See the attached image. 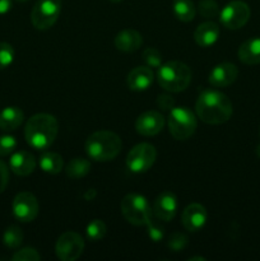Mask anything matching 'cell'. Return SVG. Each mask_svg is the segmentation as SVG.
Returning <instances> with one entry per match:
<instances>
[{
	"instance_id": "cell-1",
	"label": "cell",
	"mask_w": 260,
	"mask_h": 261,
	"mask_svg": "<svg viewBox=\"0 0 260 261\" xmlns=\"http://www.w3.org/2000/svg\"><path fill=\"white\" fill-rule=\"evenodd\" d=\"M198 119L205 124L221 125L228 121L233 114V106L228 97L217 89H204L195 103Z\"/></svg>"
},
{
	"instance_id": "cell-8",
	"label": "cell",
	"mask_w": 260,
	"mask_h": 261,
	"mask_svg": "<svg viewBox=\"0 0 260 261\" xmlns=\"http://www.w3.org/2000/svg\"><path fill=\"white\" fill-rule=\"evenodd\" d=\"M157 150L149 143L137 144L126 155L127 170L134 173H144L154 165Z\"/></svg>"
},
{
	"instance_id": "cell-10",
	"label": "cell",
	"mask_w": 260,
	"mask_h": 261,
	"mask_svg": "<svg viewBox=\"0 0 260 261\" xmlns=\"http://www.w3.org/2000/svg\"><path fill=\"white\" fill-rule=\"evenodd\" d=\"M84 250V239L73 231L64 232L55 245L56 256L63 261H74L78 259Z\"/></svg>"
},
{
	"instance_id": "cell-18",
	"label": "cell",
	"mask_w": 260,
	"mask_h": 261,
	"mask_svg": "<svg viewBox=\"0 0 260 261\" xmlns=\"http://www.w3.org/2000/svg\"><path fill=\"white\" fill-rule=\"evenodd\" d=\"M115 47L122 53H134L143 45V37L138 31L124 30L115 37Z\"/></svg>"
},
{
	"instance_id": "cell-2",
	"label": "cell",
	"mask_w": 260,
	"mask_h": 261,
	"mask_svg": "<svg viewBox=\"0 0 260 261\" xmlns=\"http://www.w3.org/2000/svg\"><path fill=\"white\" fill-rule=\"evenodd\" d=\"M59 133L58 120L50 114H36L28 119L24 127L27 144L36 150H45L55 142Z\"/></svg>"
},
{
	"instance_id": "cell-37",
	"label": "cell",
	"mask_w": 260,
	"mask_h": 261,
	"mask_svg": "<svg viewBox=\"0 0 260 261\" xmlns=\"http://www.w3.org/2000/svg\"><path fill=\"white\" fill-rule=\"evenodd\" d=\"M94 196H96V191H94V189H88L87 193L84 194V199H86V200H93Z\"/></svg>"
},
{
	"instance_id": "cell-32",
	"label": "cell",
	"mask_w": 260,
	"mask_h": 261,
	"mask_svg": "<svg viewBox=\"0 0 260 261\" xmlns=\"http://www.w3.org/2000/svg\"><path fill=\"white\" fill-rule=\"evenodd\" d=\"M186 245H188V237L184 233H180V232H176V233L171 234L167 242L168 249H171L175 252H178L185 249Z\"/></svg>"
},
{
	"instance_id": "cell-35",
	"label": "cell",
	"mask_w": 260,
	"mask_h": 261,
	"mask_svg": "<svg viewBox=\"0 0 260 261\" xmlns=\"http://www.w3.org/2000/svg\"><path fill=\"white\" fill-rule=\"evenodd\" d=\"M9 182V170L3 161H0V194L4 193Z\"/></svg>"
},
{
	"instance_id": "cell-28",
	"label": "cell",
	"mask_w": 260,
	"mask_h": 261,
	"mask_svg": "<svg viewBox=\"0 0 260 261\" xmlns=\"http://www.w3.org/2000/svg\"><path fill=\"white\" fill-rule=\"evenodd\" d=\"M198 12L204 18H214L219 14L218 4L216 0H200L198 4Z\"/></svg>"
},
{
	"instance_id": "cell-3",
	"label": "cell",
	"mask_w": 260,
	"mask_h": 261,
	"mask_svg": "<svg viewBox=\"0 0 260 261\" xmlns=\"http://www.w3.org/2000/svg\"><path fill=\"white\" fill-rule=\"evenodd\" d=\"M86 153L96 162H109L120 154L122 142L119 135L109 130H99L89 135L86 140Z\"/></svg>"
},
{
	"instance_id": "cell-15",
	"label": "cell",
	"mask_w": 260,
	"mask_h": 261,
	"mask_svg": "<svg viewBox=\"0 0 260 261\" xmlns=\"http://www.w3.org/2000/svg\"><path fill=\"white\" fill-rule=\"evenodd\" d=\"M239 76V69L232 63H221L209 73V83L216 88H223L233 83Z\"/></svg>"
},
{
	"instance_id": "cell-42",
	"label": "cell",
	"mask_w": 260,
	"mask_h": 261,
	"mask_svg": "<svg viewBox=\"0 0 260 261\" xmlns=\"http://www.w3.org/2000/svg\"><path fill=\"white\" fill-rule=\"evenodd\" d=\"M259 135H260V130H259Z\"/></svg>"
},
{
	"instance_id": "cell-9",
	"label": "cell",
	"mask_w": 260,
	"mask_h": 261,
	"mask_svg": "<svg viewBox=\"0 0 260 261\" xmlns=\"http://www.w3.org/2000/svg\"><path fill=\"white\" fill-rule=\"evenodd\" d=\"M250 8L246 3L235 0L228 3L219 13V20L227 30H240L250 19Z\"/></svg>"
},
{
	"instance_id": "cell-39",
	"label": "cell",
	"mask_w": 260,
	"mask_h": 261,
	"mask_svg": "<svg viewBox=\"0 0 260 261\" xmlns=\"http://www.w3.org/2000/svg\"><path fill=\"white\" fill-rule=\"evenodd\" d=\"M256 154L260 157V144L257 145V148H256Z\"/></svg>"
},
{
	"instance_id": "cell-38",
	"label": "cell",
	"mask_w": 260,
	"mask_h": 261,
	"mask_svg": "<svg viewBox=\"0 0 260 261\" xmlns=\"http://www.w3.org/2000/svg\"><path fill=\"white\" fill-rule=\"evenodd\" d=\"M195 260H199V261H204L205 260V257H201V256H193L189 259V261H195Z\"/></svg>"
},
{
	"instance_id": "cell-24",
	"label": "cell",
	"mask_w": 260,
	"mask_h": 261,
	"mask_svg": "<svg viewBox=\"0 0 260 261\" xmlns=\"http://www.w3.org/2000/svg\"><path fill=\"white\" fill-rule=\"evenodd\" d=\"M91 171V163L86 158H73L66 165L65 172L70 178L84 177Z\"/></svg>"
},
{
	"instance_id": "cell-29",
	"label": "cell",
	"mask_w": 260,
	"mask_h": 261,
	"mask_svg": "<svg viewBox=\"0 0 260 261\" xmlns=\"http://www.w3.org/2000/svg\"><path fill=\"white\" fill-rule=\"evenodd\" d=\"M14 48L7 42H0V70L7 69L14 60Z\"/></svg>"
},
{
	"instance_id": "cell-7",
	"label": "cell",
	"mask_w": 260,
	"mask_h": 261,
	"mask_svg": "<svg viewBox=\"0 0 260 261\" xmlns=\"http://www.w3.org/2000/svg\"><path fill=\"white\" fill-rule=\"evenodd\" d=\"M61 12V0H37L31 13L33 27L46 31L53 27Z\"/></svg>"
},
{
	"instance_id": "cell-34",
	"label": "cell",
	"mask_w": 260,
	"mask_h": 261,
	"mask_svg": "<svg viewBox=\"0 0 260 261\" xmlns=\"http://www.w3.org/2000/svg\"><path fill=\"white\" fill-rule=\"evenodd\" d=\"M157 106L165 111H171L175 107V99L168 94H160L157 98Z\"/></svg>"
},
{
	"instance_id": "cell-27",
	"label": "cell",
	"mask_w": 260,
	"mask_h": 261,
	"mask_svg": "<svg viewBox=\"0 0 260 261\" xmlns=\"http://www.w3.org/2000/svg\"><path fill=\"white\" fill-rule=\"evenodd\" d=\"M143 60L149 68H160L162 65V54L154 47H148L142 54Z\"/></svg>"
},
{
	"instance_id": "cell-31",
	"label": "cell",
	"mask_w": 260,
	"mask_h": 261,
	"mask_svg": "<svg viewBox=\"0 0 260 261\" xmlns=\"http://www.w3.org/2000/svg\"><path fill=\"white\" fill-rule=\"evenodd\" d=\"M17 148V139L12 135H2L0 137V157H5L14 153Z\"/></svg>"
},
{
	"instance_id": "cell-20",
	"label": "cell",
	"mask_w": 260,
	"mask_h": 261,
	"mask_svg": "<svg viewBox=\"0 0 260 261\" xmlns=\"http://www.w3.org/2000/svg\"><path fill=\"white\" fill-rule=\"evenodd\" d=\"M24 114L19 107L8 106L0 111V130L13 132L23 124Z\"/></svg>"
},
{
	"instance_id": "cell-5",
	"label": "cell",
	"mask_w": 260,
	"mask_h": 261,
	"mask_svg": "<svg viewBox=\"0 0 260 261\" xmlns=\"http://www.w3.org/2000/svg\"><path fill=\"white\" fill-rule=\"evenodd\" d=\"M167 124L170 134L176 140H186L195 133L198 119L189 107H173L168 114Z\"/></svg>"
},
{
	"instance_id": "cell-17",
	"label": "cell",
	"mask_w": 260,
	"mask_h": 261,
	"mask_svg": "<svg viewBox=\"0 0 260 261\" xmlns=\"http://www.w3.org/2000/svg\"><path fill=\"white\" fill-rule=\"evenodd\" d=\"M154 74L149 66H137L129 73L126 84L132 91L142 92L147 91L153 83Z\"/></svg>"
},
{
	"instance_id": "cell-33",
	"label": "cell",
	"mask_w": 260,
	"mask_h": 261,
	"mask_svg": "<svg viewBox=\"0 0 260 261\" xmlns=\"http://www.w3.org/2000/svg\"><path fill=\"white\" fill-rule=\"evenodd\" d=\"M147 227H148V234H149V237L152 241L158 242L162 240V237H163L162 227L155 226V223L152 221V218H150L149 222L147 223Z\"/></svg>"
},
{
	"instance_id": "cell-40",
	"label": "cell",
	"mask_w": 260,
	"mask_h": 261,
	"mask_svg": "<svg viewBox=\"0 0 260 261\" xmlns=\"http://www.w3.org/2000/svg\"><path fill=\"white\" fill-rule=\"evenodd\" d=\"M110 2H112V3H120V2H122V0H110Z\"/></svg>"
},
{
	"instance_id": "cell-23",
	"label": "cell",
	"mask_w": 260,
	"mask_h": 261,
	"mask_svg": "<svg viewBox=\"0 0 260 261\" xmlns=\"http://www.w3.org/2000/svg\"><path fill=\"white\" fill-rule=\"evenodd\" d=\"M172 12L181 22H191L195 17V5L191 0H173Z\"/></svg>"
},
{
	"instance_id": "cell-14",
	"label": "cell",
	"mask_w": 260,
	"mask_h": 261,
	"mask_svg": "<svg viewBox=\"0 0 260 261\" xmlns=\"http://www.w3.org/2000/svg\"><path fill=\"white\" fill-rule=\"evenodd\" d=\"M178 209L177 198L171 191H163L155 198L153 212L155 217L162 222H170L175 218Z\"/></svg>"
},
{
	"instance_id": "cell-13",
	"label": "cell",
	"mask_w": 260,
	"mask_h": 261,
	"mask_svg": "<svg viewBox=\"0 0 260 261\" xmlns=\"http://www.w3.org/2000/svg\"><path fill=\"white\" fill-rule=\"evenodd\" d=\"M208 219V212L201 204L191 203L183 211L181 222L186 231L198 232L205 226Z\"/></svg>"
},
{
	"instance_id": "cell-22",
	"label": "cell",
	"mask_w": 260,
	"mask_h": 261,
	"mask_svg": "<svg viewBox=\"0 0 260 261\" xmlns=\"http://www.w3.org/2000/svg\"><path fill=\"white\" fill-rule=\"evenodd\" d=\"M38 166L41 170L48 175H58L63 171L64 160L59 153L45 152L38 160Z\"/></svg>"
},
{
	"instance_id": "cell-16",
	"label": "cell",
	"mask_w": 260,
	"mask_h": 261,
	"mask_svg": "<svg viewBox=\"0 0 260 261\" xmlns=\"http://www.w3.org/2000/svg\"><path fill=\"white\" fill-rule=\"evenodd\" d=\"M36 158L27 150H18L12 154L9 160V168L17 176H28L35 171Z\"/></svg>"
},
{
	"instance_id": "cell-11",
	"label": "cell",
	"mask_w": 260,
	"mask_h": 261,
	"mask_svg": "<svg viewBox=\"0 0 260 261\" xmlns=\"http://www.w3.org/2000/svg\"><path fill=\"white\" fill-rule=\"evenodd\" d=\"M12 209L15 219H18L22 223H30V222L35 221L36 217L38 216L40 205H38L37 199L32 193L22 191L14 196Z\"/></svg>"
},
{
	"instance_id": "cell-12",
	"label": "cell",
	"mask_w": 260,
	"mask_h": 261,
	"mask_svg": "<svg viewBox=\"0 0 260 261\" xmlns=\"http://www.w3.org/2000/svg\"><path fill=\"white\" fill-rule=\"evenodd\" d=\"M163 126H165V117L160 111L154 110L140 114L135 121L137 133L143 137H154L162 132Z\"/></svg>"
},
{
	"instance_id": "cell-25",
	"label": "cell",
	"mask_w": 260,
	"mask_h": 261,
	"mask_svg": "<svg viewBox=\"0 0 260 261\" xmlns=\"http://www.w3.org/2000/svg\"><path fill=\"white\" fill-rule=\"evenodd\" d=\"M23 242V232L19 227L10 226L5 229L3 234V244L10 250H15L22 245Z\"/></svg>"
},
{
	"instance_id": "cell-30",
	"label": "cell",
	"mask_w": 260,
	"mask_h": 261,
	"mask_svg": "<svg viewBox=\"0 0 260 261\" xmlns=\"http://www.w3.org/2000/svg\"><path fill=\"white\" fill-rule=\"evenodd\" d=\"M13 261H38L41 260V255L33 247H24L19 250L12 256Z\"/></svg>"
},
{
	"instance_id": "cell-36",
	"label": "cell",
	"mask_w": 260,
	"mask_h": 261,
	"mask_svg": "<svg viewBox=\"0 0 260 261\" xmlns=\"http://www.w3.org/2000/svg\"><path fill=\"white\" fill-rule=\"evenodd\" d=\"M12 8V0H0V14H5Z\"/></svg>"
},
{
	"instance_id": "cell-19",
	"label": "cell",
	"mask_w": 260,
	"mask_h": 261,
	"mask_svg": "<svg viewBox=\"0 0 260 261\" xmlns=\"http://www.w3.org/2000/svg\"><path fill=\"white\" fill-rule=\"evenodd\" d=\"M219 37V25L216 22H204L196 27L194 40L200 47H209L214 45Z\"/></svg>"
},
{
	"instance_id": "cell-4",
	"label": "cell",
	"mask_w": 260,
	"mask_h": 261,
	"mask_svg": "<svg viewBox=\"0 0 260 261\" xmlns=\"http://www.w3.org/2000/svg\"><path fill=\"white\" fill-rule=\"evenodd\" d=\"M191 70L185 63L173 60L162 64L158 68L157 81L163 89L172 93L185 91L191 82Z\"/></svg>"
},
{
	"instance_id": "cell-21",
	"label": "cell",
	"mask_w": 260,
	"mask_h": 261,
	"mask_svg": "<svg viewBox=\"0 0 260 261\" xmlns=\"http://www.w3.org/2000/svg\"><path fill=\"white\" fill-rule=\"evenodd\" d=\"M239 59L246 65L260 64V37L250 38L241 43L239 48Z\"/></svg>"
},
{
	"instance_id": "cell-6",
	"label": "cell",
	"mask_w": 260,
	"mask_h": 261,
	"mask_svg": "<svg viewBox=\"0 0 260 261\" xmlns=\"http://www.w3.org/2000/svg\"><path fill=\"white\" fill-rule=\"evenodd\" d=\"M120 209L124 218L133 226H147L149 219L152 218L149 203L140 194L132 193L125 195L120 203Z\"/></svg>"
},
{
	"instance_id": "cell-26",
	"label": "cell",
	"mask_w": 260,
	"mask_h": 261,
	"mask_svg": "<svg viewBox=\"0 0 260 261\" xmlns=\"http://www.w3.org/2000/svg\"><path fill=\"white\" fill-rule=\"evenodd\" d=\"M106 232L107 227L106 224H105V222L101 221V219H93V221H91L87 224V239L92 242L101 241V240L106 236Z\"/></svg>"
},
{
	"instance_id": "cell-41",
	"label": "cell",
	"mask_w": 260,
	"mask_h": 261,
	"mask_svg": "<svg viewBox=\"0 0 260 261\" xmlns=\"http://www.w3.org/2000/svg\"><path fill=\"white\" fill-rule=\"evenodd\" d=\"M17 2H22L23 3V2H28V0H17Z\"/></svg>"
}]
</instances>
